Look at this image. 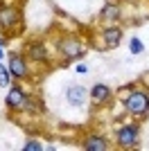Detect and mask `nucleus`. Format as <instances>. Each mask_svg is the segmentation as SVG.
Segmentation results:
<instances>
[{
  "mask_svg": "<svg viewBox=\"0 0 149 151\" xmlns=\"http://www.w3.org/2000/svg\"><path fill=\"white\" fill-rule=\"evenodd\" d=\"M9 83V70L2 68V63H0V86H7Z\"/></svg>",
  "mask_w": 149,
  "mask_h": 151,
  "instance_id": "obj_13",
  "label": "nucleus"
},
{
  "mask_svg": "<svg viewBox=\"0 0 149 151\" xmlns=\"http://www.w3.org/2000/svg\"><path fill=\"white\" fill-rule=\"evenodd\" d=\"M120 34H122L120 29H106V32H104V38H106V43L111 45V47H115V45L120 43Z\"/></svg>",
  "mask_w": 149,
  "mask_h": 151,
  "instance_id": "obj_9",
  "label": "nucleus"
},
{
  "mask_svg": "<svg viewBox=\"0 0 149 151\" xmlns=\"http://www.w3.org/2000/svg\"><path fill=\"white\" fill-rule=\"evenodd\" d=\"M9 70H12V75H16V77H25V75H27L25 61L20 57H12V61H9Z\"/></svg>",
  "mask_w": 149,
  "mask_h": 151,
  "instance_id": "obj_7",
  "label": "nucleus"
},
{
  "mask_svg": "<svg viewBox=\"0 0 149 151\" xmlns=\"http://www.w3.org/2000/svg\"><path fill=\"white\" fill-rule=\"evenodd\" d=\"M124 104H127V108H129L131 113L138 115V113H145V111L149 108V97L145 93H131Z\"/></svg>",
  "mask_w": 149,
  "mask_h": 151,
  "instance_id": "obj_1",
  "label": "nucleus"
},
{
  "mask_svg": "<svg viewBox=\"0 0 149 151\" xmlns=\"http://www.w3.org/2000/svg\"><path fill=\"white\" fill-rule=\"evenodd\" d=\"M108 95H111V88H108V86H104V83H97V86H93V101L102 104L104 99H108Z\"/></svg>",
  "mask_w": 149,
  "mask_h": 151,
  "instance_id": "obj_8",
  "label": "nucleus"
},
{
  "mask_svg": "<svg viewBox=\"0 0 149 151\" xmlns=\"http://www.w3.org/2000/svg\"><path fill=\"white\" fill-rule=\"evenodd\" d=\"M32 57L43 61V59L48 57V54H45V50H43V45H32Z\"/></svg>",
  "mask_w": 149,
  "mask_h": 151,
  "instance_id": "obj_12",
  "label": "nucleus"
},
{
  "mask_svg": "<svg viewBox=\"0 0 149 151\" xmlns=\"http://www.w3.org/2000/svg\"><path fill=\"white\" fill-rule=\"evenodd\" d=\"M16 20H18V12H16V9H12V7L0 9V25L2 27H12Z\"/></svg>",
  "mask_w": 149,
  "mask_h": 151,
  "instance_id": "obj_6",
  "label": "nucleus"
},
{
  "mask_svg": "<svg viewBox=\"0 0 149 151\" xmlns=\"http://www.w3.org/2000/svg\"><path fill=\"white\" fill-rule=\"evenodd\" d=\"M23 149H25V151H41V142H36V140H30V142H27Z\"/></svg>",
  "mask_w": 149,
  "mask_h": 151,
  "instance_id": "obj_14",
  "label": "nucleus"
},
{
  "mask_svg": "<svg viewBox=\"0 0 149 151\" xmlns=\"http://www.w3.org/2000/svg\"><path fill=\"white\" fill-rule=\"evenodd\" d=\"M68 101L74 104V106H81V104L86 101V88H81V86H70L68 88Z\"/></svg>",
  "mask_w": 149,
  "mask_h": 151,
  "instance_id": "obj_4",
  "label": "nucleus"
},
{
  "mask_svg": "<svg viewBox=\"0 0 149 151\" xmlns=\"http://www.w3.org/2000/svg\"><path fill=\"white\" fill-rule=\"evenodd\" d=\"M118 142H120V147H133L138 142V129L133 124L120 129L118 131Z\"/></svg>",
  "mask_w": 149,
  "mask_h": 151,
  "instance_id": "obj_2",
  "label": "nucleus"
},
{
  "mask_svg": "<svg viewBox=\"0 0 149 151\" xmlns=\"http://www.w3.org/2000/svg\"><path fill=\"white\" fill-rule=\"evenodd\" d=\"M102 18H106V20H115V18H120V9H118L115 5L104 7V12H102Z\"/></svg>",
  "mask_w": 149,
  "mask_h": 151,
  "instance_id": "obj_11",
  "label": "nucleus"
},
{
  "mask_svg": "<svg viewBox=\"0 0 149 151\" xmlns=\"http://www.w3.org/2000/svg\"><path fill=\"white\" fill-rule=\"evenodd\" d=\"M59 50L63 54H68V57H81L84 52H79V43L74 41V38H68V41H61L59 43Z\"/></svg>",
  "mask_w": 149,
  "mask_h": 151,
  "instance_id": "obj_5",
  "label": "nucleus"
},
{
  "mask_svg": "<svg viewBox=\"0 0 149 151\" xmlns=\"http://www.w3.org/2000/svg\"><path fill=\"white\" fill-rule=\"evenodd\" d=\"M131 52H133V54H140V52H142V43H140L138 38H131Z\"/></svg>",
  "mask_w": 149,
  "mask_h": 151,
  "instance_id": "obj_15",
  "label": "nucleus"
},
{
  "mask_svg": "<svg viewBox=\"0 0 149 151\" xmlns=\"http://www.w3.org/2000/svg\"><path fill=\"white\" fill-rule=\"evenodd\" d=\"M2 54H5V52H2V45H0V59H2Z\"/></svg>",
  "mask_w": 149,
  "mask_h": 151,
  "instance_id": "obj_17",
  "label": "nucleus"
},
{
  "mask_svg": "<svg viewBox=\"0 0 149 151\" xmlns=\"http://www.w3.org/2000/svg\"><path fill=\"white\" fill-rule=\"evenodd\" d=\"M86 149H90V151H104L106 149V142L102 138H88Z\"/></svg>",
  "mask_w": 149,
  "mask_h": 151,
  "instance_id": "obj_10",
  "label": "nucleus"
},
{
  "mask_svg": "<svg viewBox=\"0 0 149 151\" xmlns=\"http://www.w3.org/2000/svg\"><path fill=\"white\" fill-rule=\"evenodd\" d=\"M25 104H27V99H25V95L20 93V88L9 90V95H7V106L9 108H23Z\"/></svg>",
  "mask_w": 149,
  "mask_h": 151,
  "instance_id": "obj_3",
  "label": "nucleus"
},
{
  "mask_svg": "<svg viewBox=\"0 0 149 151\" xmlns=\"http://www.w3.org/2000/svg\"><path fill=\"white\" fill-rule=\"evenodd\" d=\"M86 70H88L86 65H77V72H79V75H84V72H86Z\"/></svg>",
  "mask_w": 149,
  "mask_h": 151,
  "instance_id": "obj_16",
  "label": "nucleus"
}]
</instances>
